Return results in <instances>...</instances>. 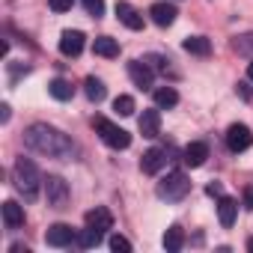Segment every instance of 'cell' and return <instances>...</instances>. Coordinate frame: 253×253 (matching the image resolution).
<instances>
[{
    "instance_id": "obj_31",
    "label": "cell",
    "mask_w": 253,
    "mask_h": 253,
    "mask_svg": "<svg viewBox=\"0 0 253 253\" xmlns=\"http://www.w3.org/2000/svg\"><path fill=\"white\" fill-rule=\"evenodd\" d=\"M206 194L220 200V197H223V185H220V182H209V185H206Z\"/></svg>"
},
{
    "instance_id": "obj_13",
    "label": "cell",
    "mask_w": 253,
    "mask_h": 253,
    "mask_svg": "<svg viewBox=\"0 0 253 253\" xmlns=\"http://www.w3.org/2000/svg\"><path fill=\"white\" fill-rule=\"evenodd\" d=\"M206 158H209V143H203V140L188 143V146H185V152H182V161H185L188 167H203V164H206Z\"/></svg>"
},
{
    "instance_id": "obj_27",
    "label": "cell",
    "mask_w": 253,
    "mask_h": 253,
    "mask_svg": "<svg viewBox=\"0 0 253 253\" xmlns=\"http://www.w3.org/2000/svg\"><path fill=\"white\" fill-rule=\"evenodd\" d=\"M110 250H113V253H128V250H131V241L116 232V235H110Z\"/></svg>"
},
{
    "instance_id": "obj_17",
    "label": "cell",
    "mask_w": 253,
    "mask_h": 253,
    "mask_svg": "<svg viewBox=\"0 0 253 253\" xmlns=\"http://www.w3.org/2000/svg\"><path fill=\"white\" fill-rule=\"evenodd\" d=\"M235 214H238V203L232 200V197H220V203H217V217H220V226H232L235 223Z\"/></svg>"
},
{
    "instance_id": "obj_35",
    "label": "cell",
    "mask_w": 253,
    "mask_h": 253,
    "mask_svg": "<svg viewBox=\"0 0 253 253\" xmlns=\"http://www.w3.org/2000/svg\"><path fill=\"white\" fill-rule=\"evenodd\" d=\"M247 250H253V238H250V241H247Z\"/></svg>"
},
{
    "instance_id": "obj_4",
    "label": "cell",
    "mask_w": 253,
    "mask_h": 253,
    "mask_svg": "<svg viewBox=\"0 0 253 253\" xmlns=\"http://www.w3.org/2000/svg\"><path fill=\"white\" fill-rule=\"evenodd\" d=\"M95 131H98V137H101L110 149H128V146H131V134L125 131V128H119V125H113L110 119H104V116L95 119Z\"/></svg>"
},
{
    "instance_id": "obj_23",
    "label": "cell",
    "mask_w": 253,
    "mask_h": 253,
    "mask_svg": "<svg viewBox=\"0 0 253 253\" xmlns=\"http://www.w3.org/2000/svg\"><path fill=\"white\" fill-rule=\"evenodd\" d=\"M155 104L164 107V110H170V107L179 104V92H176L173 86H158V89H155Z\"/></svg>"
},
{
    "instance_id": "obj_9",
    "label": "cell",
    "mask_w": 253,
    "mask_h": 253,
    "mask_svg": "<svg viewBox=\"0 0 253 253\" xmlns=\"http://www.w3.org/2000/svg\"><path fill=\"white\" fill-rule=\"evenodd\" d=\"M164 164H167V149H164V146H152V149L143 152V158H140V170H143L146 176H155Z\"/></svg>"
},
{
    "instance_id": "obj_26",
    "label": "cell",
    "mask_w": 253,
    "mask_h": 253,
    "mask_svg": "<svg viewBox=\"0 0 253 253\" xmlns=\"http://www.w3.org/2000/svg\"><path fill=\"white\" fill-rule=\"evenodd\" d=\"M113 110H116L119 116H131V113H134V98H131V95H116Z\"/></svg>"
},
{
    "instance_id": "obj_3",
    "label": "cell",
    "mask_w": 253,
    "mask_h": 253,
    "mask_svg": "<svg viewBox=\"0 0 253 253\" xmlns=\"http://www.w3.org/2000/svg\"><path fill=\"white\" fill-rule=\"evenodd\" d=\"M188 191H191V179H188L182 170L167 173V176L158 182V188H155V194H158L161 200H167V203H179V200H185Z\"/></svg>"
},
{
    "instance_id": "obj_6",
    "label": "cell",
    "mask_w": 253,
    "mask_h": 253,
    "mask_svg": "<svg viewBox=\"0 0 253 253\" xmlns=\"http://www.w3.org/2000/svg\"><path fill=\"white\" fill-rule=\"evenodd\" d=\"M45 244L48 247H72V244H78V232L69 223H54L45 232Z\"/></svg>"
},
{
    "instance_id": "obj_22",
    "label": "cell",
    "mask_w": 253,
    "mask_h": 253,
    "mask_svg": "<svg viewBox=\"0 0 253 253\" xmlns=\"http://www.w3.org/2000/svg\"><path fill=\"white\" fill-rule=\"evenodd\" d=\"M84 92H86V98H89V101H95V104H98V101L107 95V86H104L98 78H92V75H89V78L84 81Z\"/></svg>"
},
{
    "instance_id": "obj_18",
    "label": "cell",
    "mask_w": 253,
    "mask_h": 253,
    "mask_svg": "<svg viewBox=\"0 0 253 253\" xmlns=\"http://www.w3.org/2000/svg\"><path fill=\"white\" fill-rule=\"evenodd\" d=\"M92 54L113 60V57H119V42H116V39H110V36H98V39L92 42Z\"/></svg>"
},
{
    "instance_id": "obj_32",
    "label": "cell",
    "mask_w": 253,
    "mask_h": 253,
    "mask_svg": "<svg viewBox=\"0 0 253 253\" xmlns=\"http://www.w3.org/2000/svg\"><path fill=\"white\" fill-rule=\"evenodd\" d=\"M244 206H247V209H253V188H247V191H244Z\"/></svg>"
},
{
    "instance_id": "obj_25",
    "label": "cell",
    "mask_w": 253,
    "mask_h": 253,
    "mask_svg": "<svg viewBox=\"0 0 253 253\" xmlns=\"http://www.w3.org/2000/svg\"><path fill=\"white\" fill-rule=\"evenodd\" d=\"M232 48H235L238 54H244V57H250V60H253V33H244V36H235V42H232Z\"/></svg>"
},
{
    "instance_id": "obj_20",
    "label": "cell",
    "mask_w": 253,
    "mask_h": 253,
    "mask_svg": "<svg viewBox=\"0 0 253 253\" xmlns=\"http://www.w3.org/2000/svg\"><path fill=\"white\" fill-rule=\"evenodd\" d=\"M48 92H51L57 101H69V98L75 95V86H72V81H66V78H54V81L48 84Z\"/></svg>"
},
{
    "instance_id": "obj_7",
    "label": "cell",
    "mask_w": 253,
    "mask_h": 253,
    "mask_svg": "<svg viewBox=\"0 0 253 253\" xmlns=\"http://www.w3.org/2000/svg\"><path fill=\"white\" fill-rule=\"evenodd\" d=\"M226 146H229L232 152H244V149L253 146V134H250L247 125H241V122L229 125V128H226Z\"/></svg>"
},
{
    "instance_id": "obj_33",
    "label": "cell",
    "mask_w": 253,
    "mask_h": 253,
    "mask_svg": "<svg viewBox=\"0 0 253 253\" xmlns=\"http://www.w3.org/2000/svg\"><path fill=\"white\" fill-rule=\"evenodd\" d=\"M9 116H12V110H9V104H3V107H0V119L9 122Z\"/></svg>"
},
{
    "instance_id": "obj_2",
    "label": "cell",
    "mask_w": 253,
    "mask_h": 253,
    "mask_svg": "<svg viewBox=\"0 0 253 253\" xmlns=\"http://www.w3.org/2000/svg\"><path fill=\"white\" fill-rule=\"evenodd\" d=\"M12 185L27 203H33L39 197V185H45V179L39 176V167L30 158H18L15 167H12Z\"/></svg>"
},
{
    "instance_id": "obj_34",
    "label": "cell",
    "mask_w": 253,
    "mask_h": 253,
    "mask_svg": "<svg viewBox=\"0 0 253 253\" xmlns=\"http://www.w3.org/2000/svg\"><path fill=\"white\" fill-rule=\"evenodd\" d=\"M247 78H250V81H253V63H250V66H247Z\"/></svg>"
},
{
    "instance_id": "obj_14",
    "label": "cell",
    "mask_w": 253,
    "mask_h": 253,
    "mask_svg": "<svg viewBox=\"0 0 253 253\" xmlns=\"http://www.w3.org/2000/svg\"><path fill=\"white\" fill-rule=\"evenodd\" d=\"M84 220H86V226H95V229H104V232L113 226V214H110L104 206H95V209H89Z\"/></svg>"
},
{
    "instance_id": "obj_1",
    "label": "cell",
    "mask_w": 253,
    "mask_h": 253,
    "mask_svg": "<svg viewBox=\"0 0 253 253\" xmlns=\"http://www.w3.org/2000/svg\"><path fill=\"white\" fill-rule=\"evenodd\" d=\"M24 143L39 152V155H48V158H60V161H72L78 155V146L69 134H63L60 128H54V125L48 122H36L30 125V128L24 131Z\"/></svg>"
},
{
    "instance_id": "obj_15",
    "label": "cell",
    "mask_w": 253,
    "mask_h": 253,
    "mask_svg": "<svg viewBox=\"0 0 253 253\" xmlns=\"http://www.w3.org/2000/svg\"><path fill=\"white\" fill-rule=\"evenodd\" d=\"M158 131H161V113L155 107L143 110V116H140V134L143 137H158Z\"/></svg>"
},
{
    "instance_id": "obj_19",
    "label": "cell",
    "mask_w": 253,
    "mask_h": 253,
    "mask_svg": "<svg viewBox=\"0 0 253 253\" xmlns=\"http://www.w3.org/2000/svg\"><path fill=\"white\" fill-rule=\"evenodd\" d=\"M182 48H185L188 54H197V57H209V54H211V42H209L206 36H188V39L182 42Z\"/></svg>"
},
{
    "instance_id": "obj_24",
    "label": "cell",
    "mask_w": 253,
    "mask_h": 253,
    "mask_svg": "<svg viewBox=\"0 0 253 253\" xmlns=\"http://www.w3.org/2000/svg\"><path fill=\"white\" fill-rule=\"evenodd\" d=\"M164 247H167L170 253H179V250L185 247V232H182V226H170V229L164 232Z\"/></svg>"
},
{
    "instance_id": "obj_30",
    "label": "cell",
    "mask_w": 253,
    "mask_h": 253,
    "mask_svg": "<svg viewBox=\"0 0 253 253\" xmlns=\"http://www.w3.org/2000/svg\"><path fill=\"white\" fill-rule=\"evenodd\" d=\"M72 3H75V0H48V6H51L54 12H69Z\"/></svg>"
},
{
    "instance_id": "obj_8",
    "label": "cell",
    "mask_w": 253,
    "mask_h": 253,
    "mask_svg": "<svg viewBox=\"0 0 253 253\" xmlns=\"http://www.w3.org/2000/svg\"><path fill=\"white\" fill-rule=\"evenodd\" d=\"M128 78L134 81V86L149 89V86H152V81H155V72H152V66H149V63H143V60H131V63H128Z\"/></svg>"
},
{
    "instance_id": "obj_5",
    "label": "cell",
    "mask_w": 253,
    "mask_h": 253,
    "mask_svg": "<svg viewBox=\"0 0 253 253\" xmlns=\"http://www.w3.org/2000/svg\"><path fill=\"white\" fill-rule=\"evenodd\" d=\"M45 197L51 209H66L69 203V185L63 176H45Z\"/></svg>"
},
{
    "instance_id": "obj_11",
    "label": "cell",
    "mask_w": 253,
    "mask_h": 253,
    "mask_svg": "<svg viewBox=\"0 0 253 253\" xmlns=\"http://www.w3.org/2000/svg\"><path fill=\"white\" fill-rule=\"evenodd\" d=\"M116 18L128 27V30H143V15L131 3H125V0H119V3H116Z\"/></svg>"
},
{
    "instance_id": "obj_16",
    "label": "cell",
    "mask_w": 253,
    "mask_h": 253,
    "mask_svg": "<svg viewBox=\"0 0 253 253\" xmlns=\"http://www.w3.org/2000/svg\"><path fill=\"white\" fill-rule=\"evenodd\" d=\"M3 223H6V229L24 226V209H21L15 200H6V203H3Z\"/></svg>"
},
{
    "instance_id": "obj_21",
    "label": "cell",
    "mask_w": 253,
    "mask_h": 253,
    "mask_svg": "<svg viewBox=\"0 0 253 253\" xmlns=\"http://www.w3.org/2000/svg\"><path fill=\"white\" fill-rule=\"evenodd\" d=\"M101 238H104V229H95V226H86V229H81V232H78V247H81V250H89V247H98V244H101Z\"/></svg>"
},
{
    "instance_id": "obj_29",
    "label": "cell",
    "mask_w": 253,
    "mask_h": 253,
    "mask_svg": "<svg viewBox=\"0 0 253 253\" xmlns=\"http://www.w3.org/2000/svg\"><path fill=\"white\" fill-rule=\"evenodd\" d=\"M235 92H238L244 101H253V89H250V84H247V81H238V84H235Z\"/></svg>"
},
{
    "instance_id": "obj_10",
    "label": "cell",
    "mask_w": 253,
    "mask_h": 253,
    "mask_svg": "<svg viewBox=\"0 0 253 253\" xmlns=\"http://www.w3.org/2000/svg\"><path fill=\"white\" fill-rule=\"evenodd\" d=\"M84 51V33L81 30H63L60 36V54L63 57H81Z\"/></svg>"
},
{
    "instance_id": "obj_28",
    "label": "cell",
    "mask_w": 253,
    "mask_h": 253,
    "mask_svg": "<svg viewBox=\"0 0 253 253\" xmlns=\"http://www.w3.org/2000/svg\"><path fill=\"white\" fill-rule=\"evenodd\" d=\"M84 9H86L92 18H101V15H104V0H84Z\"/></svg>"
},
{
    "instance_id": "obj_12",
    "label": "cell",
    "mask_w": 253,
    "mask_h": 253,
    "mask_svg": "<svg viewBox=\"0 0 253 253\" xmlns=\"http://www.w3.org/2000/svg\"><path fill=\"white\" fill-rule=\"evenodd\" d=\"M149 15H152V21L158 24V27H170L173 21H176V6L173 3H167V0H158V3H152L149 6Z\"/></svg>"
}]
</instances>
